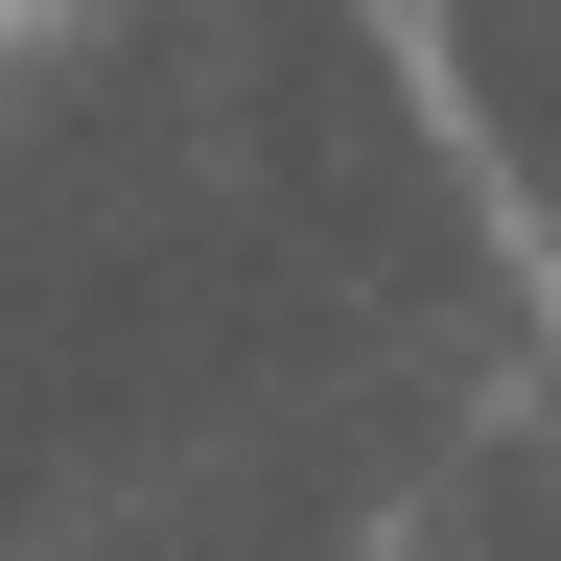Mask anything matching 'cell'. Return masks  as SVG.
I'll return each instance as SVG.
<instances>
[{"mask_svg":"<svg viewBox=\"0 0 561 561\" xmlns=\"http://www.w3.org/2000/svg\"><path fill=\"white\" fill-rule=\"evenodd\" d=\"M0 24H47V0H0Z\"/></svg>","mask_w":561,"mask_h":561,"instance_id":"cell-1","label":"cell"}]
</instances>
